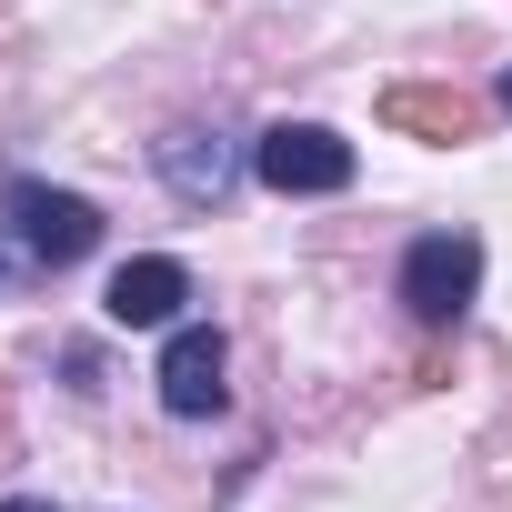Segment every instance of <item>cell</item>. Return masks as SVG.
Segmentation results:
<instances>
[{
  "instance_id": "1",
  "label": "cell",
  "mask_w": 512,
  "mask_h": 512,
  "mask_svg": "<svg viewBox=\"0 0 512 512\" xmlns=\"http://www.w3.org/2000/svg\"><path fill=\"white\" fill-rule=\"evenodd\" d=\"M472 292H482V241H472V231H422V241L402 251V312H412L422 332L462 322Z\"/></svg>"
},
{
  "instance_id": "2",
  "label": "cell",
  "mask_w": 512,
  "mask_h": 512,
  "mask_svg": "<svg viewBox=\"0 0 512 512\" xmlns=\"http://www.w3.org/2000/svg\"><path fill=\"white\" fill-rule=\"evenodd\" d=\"M0 211H11V231H21V251L31 262H51V272H71V262H91L101 251V211L81 201V191H51V181H11L0 191Z\"/></svg>"
},
{
  "instance_id": "3",
  "label": "cell",
  "mask_w": 512,
  "mask_h": 512,
  "mask_svg": "<svg viewBox=\"0 0 512 512\" xmlns=\"http://www.w3.org/2000/svg\"><path fill=\"white\" fill-rule=\"evenodd\" d=\"M251 171H262L282 201H322V191H352V141L322 131V121H272L251 141Z\"/></svg>"
},
{
  "instance_id": "4",
  "label": "cell",
  "mask_w": 512,
  "mask_h": 512,
  "mask_svg": "<svg viewBox=\"0 0 512 512\" xmlns=\"http://www.w3.org/2000/svg\"><path fill=\"white\" fill-rule=\"evenodd\" d=\"M221 362H231V342L211 332V322H181L171 342H161V412H181V422H201V412H221Z\"/></svg>"
},
{
  "instance_id": "5",
  "label": "cell",
  "mask_w": 512,
  "mask_h": 512,
  "mask_svg": "<svg viewBox=\"0 0 512 512\" xmlns=\"http://www.w3.org/2000/svg\"><path fill=\"white\" fill-rule=\"evenodd\" d=\"M181 302H191V272L171 262V251H141V262H121L111 292H101V312H111L121 332H161V322H181Z\"/></svg>"
},
{
  "instance_id": "6",
  "label": "cell",
  "mask_w": 512,
  "mask_h": 512,
  "mask_svg": "<svg viewBox=\"0 0 512 512\" xmlns=\"http://www.w3.org/2000/svg\"><path fill=\"white\" fill-rule=\"evenodd\" d=\"M161 181H171V201H191V211H221V191H231V141L221 131H201V121H181L161 151Z\"/></svg>"
},
{
  "instance_id": "7",
  "label": "cell",
  "mask_w": 512,
  "mask_h": 512,
  "mask_svg": "<svg viewBox=\"0 0 512 512\" xmlns=\"http://www.w3.org/2000/svg\"><path fill=\"white\" fill-rule=\"evenodd\" d=\"M382 121H392V131H422V141H472V131H482V101H472V91H422V81H402V91H382Z\"/></svg>"
},
{
  "instance_id": "8",
  "label": "cell",
  "mask_w": 512,
  "mask_h": 512,
  "mask_svg": "<svg viewBox=\"0 0 512 512\" xmlns=\"http://www.w3.org/2000/svg\"><path fill=\"white\" fill-rule=\"evenodd\" d=\"M0 512H61V502H0Z\"/></svg>"
},
{
  "instance_id": "9",
  "label": "cell",
  "mask_w": 512,
  "mask_h": 512,
  "mask_svg": "<svg viewBox=\"0 0 512 512\" xmlns=\"http://www.w3.org/2000/svg\"><path fill=\"white\" fill-rule=\"evenodd\" d=\"M502 111H512V71H502Z\"/></svg>"
}]
</instances>
